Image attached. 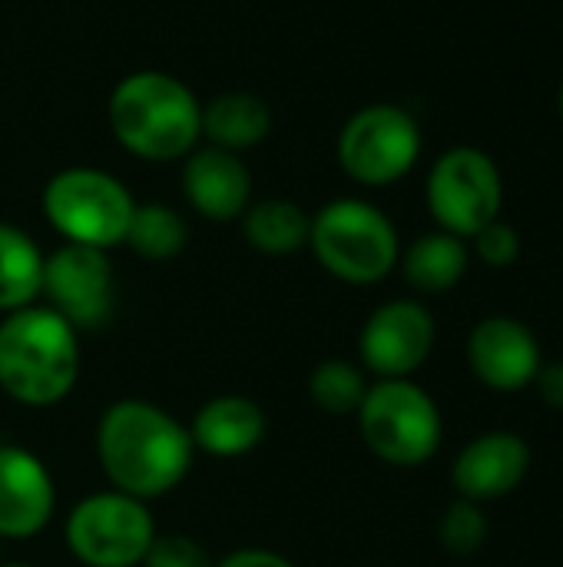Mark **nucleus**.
Listing matches in <instances>:
<instances>
[{
    "instance_id": "6",
    "label": "nucleus",
    "mask_w": 563,
    "mask_h": 567,
    "mask_svg": "<svg viewBox=\"0 0 563 567\" xmlns=\"http://www.w3.org/2000/svg\"><path fill=\"white\" fill-rule=\"evenodd\" d=\"M355 415L368 452L385 465L418 468L441 449V412L435 399L411 379H382L368 385Z\"/></svg>"
},
{
    "instance_id": "3",
    "label": "nucleus",
    "mask_w": 563,
    "mask_h": 567,
    "mask_svg": "<svg viewBox=\"0 0 563 567\" xmlns=\"http://www.w3.org/2000/svg\"><path fill=\"white\" fill-rule=\"evenodd\" d=\"M80 379V336L50 306L7 312L0 322V389L30 409L63 402Z\"/></svg>"
},
{
    "instance_id": "16",
    "label": "nucleus",
    "mask_w": 563,
    "mask_h": 567,
    "mask_svg": "<svg viewBox=\"0 0 563 567\" xmlns=\"http://www.w3.org/2000/svg\"><path fill=\"white\" fill-rule=\"evenodd\" d=\"M265 412L259 402L246 395H219L209 399L192 419V445L216 458H239L249 455L265 439Z\"/></svg>"
},
{
    "instance_id": "7",
    "label": "nucleus",
    "mask_w": 563,
    "mask_h": 567,
    "mask_svg": "<svg viewBox=\"0 0 563 567\" xmlns=\"http://www.w3.org/2000/svg\"><path fill=\"white\" fill-rule=\"evenodd\" d=\"M338 166L368 189L405 179L421 156V126L398 103H368L355 110L335 140Z\"/></svg>"
},
{
    "instance_id": "24",
    "label": "nucleus",
    "mask_w": 563,
    "mask_h": 567,
    "mask_svg": "<svg viewBox=\"0 0 563 567\" xmlns=\"http://www.w3.org/2000/svg\"><path fill=\"white\" fill-rule=\"evenodd\" d=\"M468 243H471L475 256H478L484 266H491V269H511V266L521 259V249H524L521 233H518L511 223H504V219L488 223V226H484L481 233H475Z\"/></svg>"
},
{
    "instance_id": "27",
    "label": "nucleus",
    "mask_w": 563,
    "mask_h": 567,
    "mask_svg": "<svg viewBox=\"0 0 563 567\" xmlns=\"http://www.w3.org/2000/svg\"><path fill=\"white\" fill-rule=\"evenodd\" d=\"M216 567H295L289 558L275 555V551H265V548H242V551H232L226 555Z\"/></svg>"
},
{
    "instance_id": "15",
    "label": "nucleus",
    "mask_w": 563,
    "mask_h": 567,
    "mask_svg": "<svg viewBox=\"0 0 563 567\" xmlns=\"http://www.w3.org/2000/svg\"><path fill=\"white\" fill-rule=\"evenodd\" d=\"M183 196L199 216L232 223L252 203V173L239 153L206 143L183 159Z\"/></svg>"
},
{
    "instance_id": "14",
    "label": "nucleus",
    "mask_w": 563,
    "mask_h": 567,
    "mask_svg": "<svg viewBox=\"0 0 563 567\" xmlns=\"http://www.w3.org/2000/svg\"><path fill=\"white\" fill-rule=\"evenodd\" d=\"M53 508L56 488L46 465L20 445H0V538L40 535Z\"/></svg>"
},
{
    "instance_id": "22",
    "label": "nucleus",
    "mask_w": 563,
    "mask_h": 567,
    "mask_svg": "<svg viewBox=\"0 0 563 567\" xmlns=\"http://www.w3.org/2000/svg\"><path fill=\"white\" fill-rule=\"evenodd\" d=\"M368 379L345 359H329L309 375V399L325 415H355L365 402Z\"/></svg>"
},
{
    "instance_id": "18",
    "label": "nucleus",
    "mask_w": 563,
    "mask_h": 567,
    "mask_svg": "<svg viewBox=\"0 0 563 567\" xmlns=\"http://www.w3.org/2000/svg\"><path fill=\"white\" fill-rule=\"evenodd\" d=\"M471 262V249L461 236H451L445 229L418 236L402 256L398 266L405 272V282L425 296H441L455 289Z\"/></svg>"
},
{
    "instance_id": "28",
    "label": "nucleus",
    "mask_w": 563,
    "mask_h": 567,
    "mask_svg": "<svg viewBox=\"0 0 563 567\" xmlns=\"http://www.w3.org/2000/svg\"><path fill=\"white\" fill-rule=\"evenodd\" d=\"M557 106H561V120H563V80H561V93H557Z\"/></svg>"
},
{
    "instance_id": "29",
    "label": "nucleus",
    "mask_w": 563,
    "mask_h": 567,
    "mask_svg": "<svg viewBox=\"0 0 563 567\" xmlns=\"http://www.w3.org/2000/svg\"><path fill=\"white\" fill-rule=\"evenodd\" d=\"M3 567H33V565H3Z\"/></svg>"
},
{
    "instance_id": "11",
    "label": "nucleus",
    "mask_w": 563,
    "mask_h": 567,
    "mask_svg": "<svg viewBox=\"0 0 563 567\" xmlns=\"http://www.w3.org/2000/svg\"><path fill=\"white\" fill-rule=\"evenodd\" d=\"M435 316L415 299H392L378 306L358 336V352L378 379H408L435 349Z\"/></svg>"
},
{
    "instance_id": "13",
    "label": "nucleus",
    "mask_w": 563,
    "mask_h": 567,
    "mask_svg": "<svg viewBox=\"0 0 563 567\" xmlns=\"http://www.w3.org/2000/svg\"><path fill=\"white\" fill-rule=\"evenodd\" d=\"M531 472V445L518 432H484L471 439L455 465H451V482L458 488V498L484 505L508 498L514 488L524 485Z\"/></svg>"
},
{
    "instance_id": "9",
    "label": "nucleus",
    "mask_w": 563,
    "mask_h": 567,
    "mask_svg": "<svg viewBox=\"0 0 563 567\" xmlns=\"http://www.w3.org/2000/svg\"><path fill=\"white\" fill-rule=\"evenodd\" d=\"M63 538L80 565L136 567L156 538V522L146 502L113 488L76 502L66 515Z\"/></svg>"
},
{
    "instance_id": "21",
    "label": "nucleus",
    "mask_w": 563,
    "mask_h": 567,
    "mask_svg": "<svg viewBox=\"0 0 563 567\" xmlns=\"http://www.w3.org/2000/svg\"><path fill=\"white\" fill-rule=\"evenodd\" d=\"M186 243H189V226L179 209L166 203H136L123 246H129L136 256L149 262H166L176 259L186 249Z\"/></svg>"
},
{
    "instance_id": "17",
    "label": "nucleus",
    "mask_w": 563,
    "mask_h": 567,
    "mask_svg": "<svg viewBox=\"0 0 563 567\" xmlns=\"http://www.w3.org/2000/svg\"><path fill=\"white\" fill-rule=\"evenodd\" d=\"M272 133V106L249 90H229L202 103V140L239 153L259 146Z\"/></svg>"
},
{
    "instance_id": "1",
    "label": "nucleus",
    "mask_w": 563,
    "mask_h": 567,
    "mask_svg": "<svg viewBox=\"0 0 563 567\" xmlns=\"http://www.w3.org/2000/svg\"><path fill=\"white\" fill-rule=\"evenodd\" d=\"M96 458L110 485L139 502L169 495L192 468L189 429L143 399L113 402L96 425Z\"/></svg>"
},
{
    "instance_id": "4",
    "label": "nucleus",
    "mask_w": 563,
    "mask_h": 567,
    "mask_svg": "<svg viewBox=\"0 0 563 567\" xmlns=\"http://www.w3.org/2000/svg\"><path fill=\"white\" fill-rule=\"evenodd\" d=\"M309 249L338 282L375 286L398 266L402 239L395 223L375 203L342 196L312 216Z\"/></svg>"
},
{
    "instance_id": "26",
    "label": "nucleus",
    "mask_w": 563,
    "mask_h": 567,
    "mask_svg": "<svg viewBox=\"0 0 563 567\" xmlns=\"http://www.w3.org/2000/svg\"><path fill=\"white\" fill-rule=\"evenodd\" d=\"M534 389L548 409L563 412V362H544L534 379Z\"/></svg>"
},
{
    "instance_id": "19",
    "label": "nucleus",
    "mask_w": 563,
    "mask_h": 567,
    "mask_svg": "<svg viewBox=\"0 0 563 567\" xmlns=\"http://www.w3.org/2000/svg\"><path fill=\"white\" fill-rule=\"evenodd\" d=\"M312 216L292 199L249 203L242 213V236L262 256H292L309 246Z\"/></svg>"
},
{
    "instance_id": "25",
    "label": "nucleus",
    "mask_w": 563,
    "mask_h": 567,
    "mask_svg": "<svg viewBox=\"0 0 563 567\" xmlns=\"http://www.w3.org/2000/svg\"><path fill=\"white\" fill-rule=\"evenodd\" d=\"M143 567H216L209 551L189 535H156Z\"/></svg>"
},
{
    "instance_id": "12",
    "label": "nucleus",
    "mask_w": 563,
    "mask_h": 567,
    "mask_svg": "<svg viewBox=\"0 0 563 567\" xmlns=\"http://www.w3.org/2000/svg\"><path fill=\"white\" fill-rule=\"evenodd\" d=\"M468 365L484 389L511 395L534 385L544 355L528 322L514 316H488L468 336Z\"/></svg>"
},
{
    "instance_id": "2",
    "label": "nucleus",
    "mask_w": 563,
    "mask_h": 567,
    "mask_svg": "<svg viewBox=\"0 0 563 567\" xmlns=\"http://www.w3.org/2000/svg\"><path fill=\"white\" fill-rule=\"evenodd\" d=\"M106 120L116 143L146 163L186 159L202 140L199 96L166 70L126 73L110 93Z\"/></svg>"
},
{
    "instance_id": "20",
    "label": "nucleus",
    "mask_w": 563,
    "mask_h": 567,
    "mask_svg": "<svg viewBox=\"0 0 563 567\" xmlns=\"http://www.w3.org/2000/svg\"><path fill=\"white\" fill-rule=\"evenodd\" d=\"M43 252L13 223H0V312L27 309L40 299Z\"/></svg>"
},
{
    "instance_id": "10",
    "label": "nucleus",
    "mask_w": 563,
    "mask_h": 567,
    "mask_svg": "<svg viewBox=\"0 0 563 567\" xmlns=\"http://www.w3.org/2000/svg\"><path fill=\"white\" fill-rule=\"evenodd\" d=\"M40 296L76 332L100 329L113 312V262L103 249L63 243L43 256Z\"/></svg>"
},
{
    "instance_id": "5",
    "label": "nucleus",
    "mask_w": 563,
    "mask_h": 567,
    "mask_svg": "<svg viewBox=\"0 0 563 567\" xmlns=\"http://www.w3.org/2000/svg\"><path fill=\"white\" fill-rule=\"evenodd\" d=\"M40 206L63 243L106 252L126 243L136 199L123 186V179L106 169L66 166L46 179Z\"/></svg>"
},
{
    "instance_id": "23",
    "label": "nucleus",
    "mask_w": 563,
    "mask_h": 567,
    "mask_svg": "<svg viewBox=\"0 0 563 567\" xmlns=\"http://www.w3.org/2000/svg\"><path fill=\"white\" fill-rule=\"evenodd\" d=\"M438 538H441L445 551H451L458 558H468V555L481 551L484 542H488V518H484L481 505L465 502V498L448 505L441 522H438Z\"/></svg>"
},
{
    "instance_id": "8",
    "label": "nucleus",
    "mask_w": 563,
    "mask_h": 567,
    "mask_svg": "<svg viewBox=\"0 0 563 567\" xmlns=\"http://www.w3.org/2000/svg\"><path fill=\"white\" fill-rule=\"evenodd\" d=\"M425 203L438 229L461 236L468 243L488 223L501 219V206H504L501 166L481 146H468V143L451 146L431 163L425 183Z\"/></svg>"
}]
</instances>
